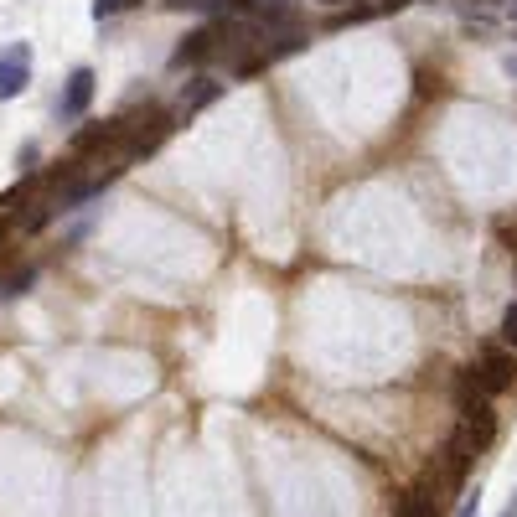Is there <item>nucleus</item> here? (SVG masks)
I'll list each match as a JSON object with an SVG mask.
<instances>
[{
    "label": "nucleus",
    "instance_id": "1a4fd4ad",
    "mask_svg": "<svg viewBox=\"0 0 517 517\" xmlns=\"http://www.w3.org/2000/svg\"><path fill=\"white\" fill-rule=\"evenodd\" d=\"M94 88H99L94 68H73V73H68V88H63V104H57V114H63V119H83L88 104H94Z\"/></svg>",
    "mask_w": 517,
    "mask_h": 517
},
{
    "label": "nucleus",
    "instance_id": "a211bd4d",
    "mask_svg": "<svg viewBox=\"0 0 517 517\" xmlns=\"http://www.w3.org/2000/svg\"><path fill=\"white\" fill-rule=\"evenodd\" d=\"M404 6H414V0H383L378 11H404Z\"/></svg>",
    "mask_w": 517,
    "mask_h": 517
},
{
    "label": "nucleus",
    "instance_id": "f03ea898",
    "mask_svg": "<svg viewBox=\"0 0 517 517\" xmlns=\"http://www.w3.org/2000/svg\"><path fill=\"white\" fill-rule=\"evenodd\" d=\"M125 150V114L114 119H94V125H83L73 135V161H104V156H119Z\"/></svg>",
    "mask_w": 517,
    "mask_h": 517
},
{
    "label": "nucleus",
    "instance_id": "6e6552de",
    "mask_svg": "<svg viewBox=\"0 0 517 517\" xmlns=\"http://www.w3.org/2000/svg\"><path fill=\"white\" fill-rule=\"evenodd\" d=\"M476 445H471V435L466 430H455L450 435V445H445V461H440V476H445V486H466V476H471V466H476Z\"/></svg>",
    "mask_w": 517,
    "mask_h": 517
},
{
    "label": "nucleus",
    "instance_id": "412c9836",
    "mask_svg": "<svg viewBox=\"0 0 517 517\" xmlns=\"http://www.w3.org/2000/svg\"><path fill=\"white\" fill-rule=\"evenodd\" d=\"M0 238H6V212H0Z\"/></svg>",
    "mask_w": 517,
    "mask_h": 517
},
{
    "label": "nucleus",
    "instance_id": "0eeeda50",
    "mask_svg": "<svg viewBox=\"0 0 517 517\" xmlns=\"http://www.w3.org/2000/svg\"><path fill=\"white\" fill-rule=\"evenodd\" d=\"M455 430H466L476 450H492V440H497V409H492V399H461V424H455Z\"/></svg>",
    "mask_w": 517,
    "mask_h": 517
},
{
    "label": "nucleus",
    "instance_id": "4468645a",
    "mask_svg": "<svg viewBox=\"0 0 517 517\" xmlns=\"http://www.w3.org/2000/svg\"><path fill=\"white\" fill-rule=\"evenodd\" d=\"M171 11H212V6H223V0H166Z\"/></svg>",
    "mask_w": 517,
    "mask_h": 517
},
{
    "label": "nucleus",
    "instance_id": "ddd939ff",
    "mask_svg": "<svg viewBox=\"0 0 517 517\" xmlns=\"http://www.w3.org/2000/svg\"><path fill=\"white\" fill-rule=\"evenodd\" d=\"M502 342H507V352L517 347V306H507V311H502Z\"/></svg>",
    "mask_w": 517,
    "mask_h": 517
},
{
    "label": "nucleus",
    "instance_id": "5701e85b",
    "mask_svg": "<svg viewBox=\"0 0 517 517\" xmlns=\"http://www.w3.org/2000/svg\"><path fill=\"white\" fill-rule=\"evenodd\" d=\"M512 16H517V0H512Z\"/></svg>",
    "mask_w": 517,
    "mask_h": 517
},
{
    "label": "nucleus",
    "instance_id": "4be33fe9",
    "mask_svg": "<svg viewBox=\"0 0 517 517\" xmlns=\"http://www.w3.org/2000/svg\"><path fill=\"white\" fill-rule=\"evenodd\" d=\"M321 6H342V0H321Z\"/></svg>",
    "mask_w": 517,
    "mask_h": 517
},
{
    "label": "nucleus",
    "instance_id": "dca6fc26",
    "mask_svg": "<svg viewBox=\"0 0 517 517\" xmlns=\"http://www.w3.org/2000/svg\"><path fill=\"white\" fill-rule=\"evenodd\" d=\"M26 285H32V269H21V275H11V280H6V295H21Z\"/></svg>",
    "mask_w": 517,
    "mask_h": 517
},
{
    "label": "nucleus",
    "instance_id": "7ed1b4c3",
    "mask_svg": "<svg viewBox=\"0 0 517 517\" xmlns=\"http://www.w3.org/2000/svg\"><path fill=\"white\" fill-rule=\"evenodd\" d=\"M445 476L440 471H424L409 492L399 497V507H393V517H445Z\"/></svg>",
    "mask_w": 517,
    "mask_h": 517
},
{
    "label": "nucleus",
    "instance_id": "9d476101",
    "mask_svg": "<svg viewBox=\"0 0 517 517\" xmlns=\"http://www.w3.org/2000/svg\"><path fill=\"white\" fill-rule=\"evenodd\" d=\"M223 88H228V83H218V78H192L187 88H181V109H176V119H192V114H202L207 104H218Z\"/></svg>",
    "mask_w": 517,
    "mask_h": 517
},
{
    "label": "nucleus",
    "instance_id": "aec40b11",
    "mask_svg": "<svg viewBox=\"0 0 517 517\" xmlns=\"http://www.w3.org/2000/svg\"><path fill=\"white\" fill-rule=\"evenodd\" d=\"M223 6H228V11H249V6H254V0H223Z\"/></svg>",
    "mask_w": 517,
    "mask_h": 517
},
{
    "label": "nucleus",
    "instance_id": "f8f14e48",
    "mask_svg": "<svg viewBox=\"0 0 517 517\" xmlns=\"http://www.w3.org/2000/svg\"><path fill=\"white\" fill-rule=\"evenodd\" d=\"M130 6H140V0H94V21L119 16V11H130Z\"/></svg>",
    "mask_w": 517,
    "mask_h": 517
},
{
    "label": "nucleus",
    "instance_id": "20e7f679",
    "mask_svg": "<svg viewBox=\"0 0 517 517\" xmlns=\"http://www.w3.org/2000/svg\"><path fill=\"white\" fill-rule=\"evenodd\" d=\"M32 88V42H11L0 52V104L21 99Z\"/></svg>",
    "mask_w": 517,
    "mask_h": 517
},
{
    "label": "nucleus",
    "instance_id": "6ab92c4d",
    "mask_svg": "<svg viewBox=\"0 0 517 517\" xmlns=\"http://www.w3.org/2000/svg\"><path fill=\"white\" fill-rule=\"evenodd\" d=\"M497 517H517V492H512V497H507V507H502V512H497Z\"/></svg>",
    "mask_w": 517,
    "mask_h": 517
},
{
    "label": "nucleus",
    "instance_id": "2eb2a0df",
    "mask_svg": "<svg viewBox=\"0 0 517 517\" xmlns=\"http://www.w3.org/2000/svg\"><path fill=\"white\" fill-rule=\"evenodd\" d=\"M455 517H481V492L461 497V507H455Z\"/></svg>",
    "mask_w": 517,
    "mask_h": 517
},
{
    "label": "nucleus",
    "instance_id": "f3484780",
    "mask_svg": "<svg viewBox=\"0 0 517 517\" xmlns=\"http://www.w3.org/2000/svg\"><path fill=\"white\" fill-rule=\"evenodd\" d=\"M502 243L512 249V269H517V233H512V228H502Z\"/></svg>",
    "mask_w": 517,
    "mask_h": 517
},
{
    "label": "nucleus",
    "instance_id": "9b49d317",
    "mask_svg": "<svg viewBox=\"0 0 517 517\" xmlns=\"http://www.w3.org/2000/svg\"><path fill=\"white\" fill-rule=\"evenodd\" d=\"M378 11L373 6H352V11H337V16H331V26H357V21H373Z\"/></svg>",
    "mask_w": 517,
    "mask_h": 517
},
{
    "label": "nucleus",
    "instance_id": "f257e3e1",
    "mask_svg": "<svg viewBox=\"0 0 517 517\" xmlns=\"http://www.w3.org/2000/svg\"><path fill=\"white\" fill-rule=\"evenodd\" d=\"M176 130V114L161 109V104H145L135 114H125V156L140 161V156H156L166 145V135Z\"/></svg>",
    "mask_w": 517,
    "mask_h": 517
},
{
    "label": "nucleus",
    "instance_id": "39448f33",
    "mask_svg": "<svg viewBox=\"0 0 517 517\" xmlns=\"http://www.w3.org/2000/svg\"><path fill=\"white\" fill-rule=\"evenodd\" d=\"M476 373H481V393H486V399H497V393H507V388L517 383V352L486 347L481 362H476Z\"/></svg>",
    "mask_w": 517,
    "mask_h": 517
},
{
    "label": "nucleus",
    "instance_id": "423d86ee",
    "mask_svg": "<svg viewBox=\"0 0 517 517\" xmlns=\"http://www.w3.org/2000/svg\"><path fill=\"white\" fill-rule=\"evenodd\" d=\"M218 21H212V26H197V32H187V37H181V47L171 52V63L176 68H207V63H218Z\"/></svg>",
    "mask_w": 517,
    "mask_h": 517
}]
</instances>
